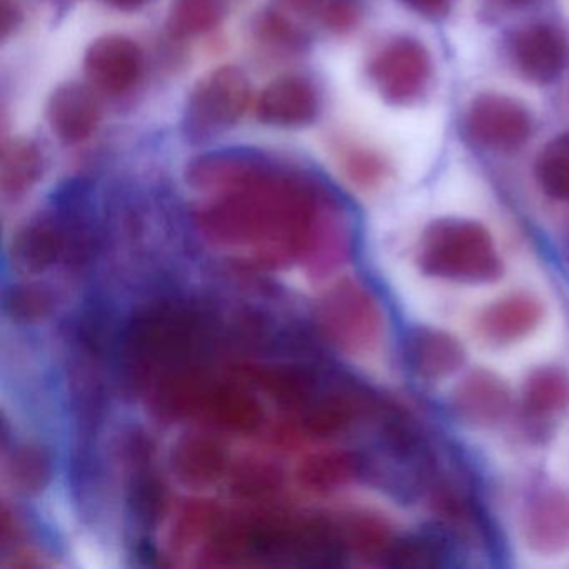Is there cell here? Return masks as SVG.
<instances>
[{
	"label": "cell",
	"instance_id": "10",
	"mask_svg": "<svg viewBox=\"0 0 569 569\" xmlns=\"http://www.w3.org/2000/svg\"><path fill=\"white\" fill-rule=\"evenodd\" d=\"M251 106V82L242 69L221 66L202 76L186 102L182 132L206 142L234 128Z\"/></svg>",
	"mask_w": 569,
	"mask_h": 569
},
{
	"label": "cell",
	"instance_id": "2",
	"mask_svg": "<svg viewBox=\"0 0 569 569\" xmlns=\"http://www.w3.org/2000/svg\"><path fill=\"white\" fill-rule=\"evenodd\" d=\"M196 222L209 241L266 266L295 261L309 249L321 256L325 244L339 268L351 252L349 226L318 186L276 166L241 188L211 196Z\"/></svg>",
	"mask_w": 569,
	"mask_h": 569
},
{
	"label": "cell",
	"instance_id": "30",
	"mask_svg": "<svg viewBox=\"0 0 569 569\" xmlns=\"http://www.w3.org/2000/svg\"><path fill=\"white\" fill-rule=\"evenodd\" d=\"M132 516L146 528H152L161 519L166 508V489L158 476L142 471L132 482L129 496Z\"/></svg>",
	"mask_w": 569,
	"mask_h": 569
},
{
	"label": "cell",
	"instance_id": "37",
	"mask_svg": "<svg viewBox=\"0 0 569 569\" xmlns=\"http://www.w3.org/2000/svg\"><path fill=\"white\" fill-rule=\"evenodd\" d=\"M551 456H555L559 465L569 471V432L562 438V441L559 442L558 448H556V451L552 452Z\"/></svg>",
	"mask_w": 569,
	"mask_h": 569
},
{
	"label": "cell",
	"instance_id": "1",
	"mask_svg": "<svg viewBox=\"0 0 569 569\" xmlns=\"http://www.w3.org/2000/svg\"><path fill=\"white\" fill-rule=\"evenodd\" d=\"M386 259L406 316L452 319L545 256L506 222L451 209L402 228Z\"/></svg>",
	"mask_w": 569,
	"mask_h": 569
},
{
	"label": "cell",
	"instance_id": "9",
	"mask_svg": "<svg viewBox=\"0 0 569 569\" xmlns=\"http://www.w3.org/2000/svg\"><path fill=\"white\" fill-rule=\"evenodd\" d=\"M206 325L199 312L174 302H159L139 312L124 336V356L138 381L158 375L159 369L192 356L204 339ZM164 372V375H166Z\"/></svg>",
	"mask_w": 569,
	"mask_h": 569
},
{
	"label": "cell",
	"instance_id": "20",
	"mask_svg": "<svg viewBox=\"0 0 569 569\" xmlns=\"http://www.w3.org/2000/svg\"><path fill=\"white\" fill-rule=\"evenodd\" d=\"M241 372L286 409L302 411L318 399V378L309 369L292 365H249Z\"/></svg>",
	"mask_w": 569,
	"mask_h": 569
},
{
	"label": "cell",
	"instance_id": "4",
	"mask_svg": "<svg viewBox=\"0 0 569 569\" xmlns=\"http://www.w3.org/2000/svg\"><path fill=\"white\" fill-rule=\"evenodd\" d=\"M451 321L476 359L512 369L568 335L569 291L542 259L459 309Z\"/></svg>",
	"mask_w": 569,
	"mask_h": 569
},
{
	"label": "cell",
	"instance_id": "15",
	"mask_svg": "<svg viewBox=\"0 0 569 569\" xmlns=\"http://www.w3.org/2000/svg\"><path fill=\"white\" fill-rule=\"evenodd\" d=\"M144 52L128 36L109 34L91 42L84 54L89 84L108 96L129 94L144 76Z\"/></svg>",
	"mask_w": 569,
	"mask_h": 569
},
{
	"label": "cell",
	"instance_id": "38",
	"mask_svg": "<svg viewBox=\"0 0 569 569\" xmlns=\"http://www.w3.org/2000/svg\"><path fill=\"white\" fill-rule=\"evenodd\" d=\"M281 2L295 11H309V9L316 8L321 0H281Z\"/></svg>",
	"mask_w": 569,
	"mask_h": 569
},
{
	"label": "cell",
	"instance_id": "11",
	"mask_svg": "<svg viewBox=\"0 0 569 569\" xmlns=\"http://www.w3.org/2000/svg\"><path fill=\"white\" fill-rule=\"evenodd\" d=\"M435 62L425 42L412 36H396L369 59L368 78L379 98L395 108L421 101L432 84Z\"/></svg>",
	"mask_w": 569,
	"mask_h": 569
},
{
	"label": "cell",
	"instance_id": "18",
	"mask_svg": "<svg viewBox=\"0 0 569 569\" xmlns=\"http://www.w3.org/2000/svg\"><path fill=\"white\" fill-rule=\"evenodd\" d=\"M48 121L56 138L66 146L88 141L101 122V104L92 86L68 82L52 92Z\"/></svg>",
	"mask_w": 569,
	"mask_h": 569
},
{
	"label": "cell",
	"instance_id": "34",
	"mask_svg": "<svg viewBox=\"0 0 569 569\" xmlns=\"http://www.w3.org/2000/svg\"><path fill=\"white\" fill-rule=\"evenodd\" d=\"M325 24L336 34H348L358 28L362 9L358 0H329L326 4Z\"/></svg>",
	"mask_w": 569,
	"mask_h": 569
},
{
	"label": "cell",
	"instance_id": "22",
	"mask_svg": "<svg viewBox=\"0 0 569 569\" xmlns=\"http://www.w3.org/2000/svg\"><path fill=\"white\" fill-rule=\"evenodd\" d=\"M366 465L368 461L352 449L316 452L299 466V485L316 495H329L355 485L365 472Z\"/></svg>",
	"mask_w": 569,
	"mask_h": 569
},
{
	"label": "cell",
	"instance_id": "14",
	"mask_svg": "<svg viewBox=\"0 0 569 569\" xmlns=\"http://www.w3.org/2000/svg\"><path fill=\"white\" fill-rule=\"evenodd\" d=\"M508 54L519 78L532 86H549L568 66V39L555 24L532 22L512 32Z\"/></svg>",
	"mask_w": 569,
	"mask_h": 569
},
{
	"label": "cell",
	"instance_id": "7",
	"mask_svg": "<svg viewBox=\"0 0 569 569\" xmlns=\"http://www.w3.org/2000/svg\"><path fill=\"white\" fill-rule=\"evenodd\" d=\"M512 376L516 429L506 458L551 456L569 432V332L512 368Z\"/></svg>",
	"mask_w": 569,
	"mask_h": 569
},
{
	"label": "cell",
	"instance_id": "5",
	"mask_svg": "<svg viewBox=\"0 0 569 569\" xmlns=\"http://www.w3.org/2000/svg\"><path fill=\"white\" fill-rule=\"evenodd\" d=\"M446 435L475 465L506 458L516 429L512 369L475 359L431 405Z\"/></svg>",
	"mask_w": 569,
	"mask_h": 569
},
{
	"label": "cell",
	"instance_id": "28",
	"mask_svg": "<svg viewBox=\"0 0 569 569\" xmlns=\"http://www.w3.org/2000/svg\"><path fill=\"white\" fill-rule=\"evenodd\" d=\"M256 39L276 54H298L306 48L305 32L284 14L266 11L254 22Z\"/></svg>",
	"mask_w": 569,
	"mask_h": 569
},
{
	"label": "cell",
	"instance_id": "27",
	"mask_svg": "<svg viewBox=\"0 0 569 569\" xmlns=\"http://www.w3.org/2000/svg\"><path fill=\"white\" fill-rule=\"evenodd\" d=\"M341 168L351 184L362 192H379L391 181V166L371 149H349L341 158Z\"/></svg>",
	"mask_w": 569,
	"mask_h": 569
},
{
	"label": "cell",
	"instance_id": "16",
	"mask_svg": "<svg viewBox=\"0 0 569 569\" xmlns=\"http://www.w3.org/2000/svg\"><path fill=\"white\" fill-rule=\"evenodd\" d=\"M256 116L262 124L279 129L308 128L318 119L321 99L305 76L284 74L272 79L258 94Z\"/></svg>",
	"mask_w": 569,
	"mask_h": 569
},
{
	"label": "cell",
	"instance_id": "35",
	"mask_svg": "<svg viewBox=\"0 0 569 569\" xmlns=\"http://www.w3.org/2000/svg\"><path fill=\"white\" fill-rule=\"evenodd\" d=\"M402 4L426 19L445 18L455 0H401Z\"/></svg>",
	"mask_w": 569,
	"mask_h": 569
},
{
	"label": "cell",
	"instance_id": "6",
	"mask_svg": "<svg viewBox=\"0 0 569 569\" xmlns=\"http://www.w3.org/2000/svg\"><path fill=\"white\" fill-rule=\"evenodd\" d=\"M319 326L329 341L352 361L385 368L405 388L401 329L372 286L356 276L339 279L319 302ZM408 391V389H406Z\"/></svg>",
	"mask_w": 569,
	"mask_h": 569
},
{
	"label": "cell",
	"instance_id": "29",
	"mask_svg": "<svg viewBox=\"0 0 569 569\" xmlns=\"http://www.w3.org/2000/svg\"><path fill=\"white\" fill-rule=\"evenodd\" d=\"M9 472L21 491L39 492L51 478V459L38 446H21L12 452Z\"/></svg>",
	"mask_w": 569,
	"mask_h": 569
},
{
	"label": "cell",
	"instance_id": "25",
	"mask_svg": "<svg viewBox=\"0 0 569 569\" xmlns=\"http://www.w3.org/2000/svg\"><path fill=\"white\" fill-rule=\"evenodd\" d=\"M228 0H172L168 31L176 39L201 38L221 26Z\"/></svg>",
	"mask_w": 569,
	"mask_h": 569
},
{
	"label": "cell",
	"instance_id": "32",
	"mask_svg": "<svg viewBox=\"0 0 569 569\" xmlns=\"http://www.w3.org/2000/svg\"><path fill=\"white\" fill-rule=\"evenodd\" d=\"M278 488L279 479L274 469L259 462L242 466L232 481V491L244 499L271 498Z\"/></svg>",
	"mask_w": 569,
	"mask_h": 569
},
{
	"label": "cell",
	"instance_id": "19",
	"mask_svg": "<svg viewBox=\"0 0 569 569\" xmlns=\"http://www.w3.org/2000/svg\"><path fill=\"white\" fill-rule=\"evenodd\" d=\"M198 416L218 428L234 432H252L264 421V411L254 395L234 382L212 379L202 395Z\"/></svg>",
	"mask_w": 569,
	"mask_h": 569
},
{
	"label": "cell",
	"instance_id": "36",
	"mask_svg": "<svg viewBox=\"0 0 569 569\" xmlns=\"http://www.w3.org/2000/svg\"><path fill=\"white\" fill-rule=\"evenodd\" d=\"M104 2L119 11H136V9L144 8L151 0H104Z\"/></svg>",
	"mask_w": 569,
	"mask_h": 569
},
{
	"label": "cell",
	"instance_id": "3",
	"mask_svg": "<svg viewBox=\"0 0 569 569\" xmlns=\"http://www.w3.org/2000/svg\"><path fill=\"white\" fill-rule=\"evenodd\" d=\"M499 556L525 569L569 568V471L555 456L475 465Z\"/></svg>",
	"mask_w": 569,
	"mask_h": 569
},
{
	"label": "cell",
	"instance_id": "21",
	"mask_svg": "<svg viewBox=\"0 0 569 569\" xmlns=\"http://www.w3.org/2000/svg\"><path fill=\"white\" fill-rule=\"evenodd\" d=\"M172 468L184 485L208 488L228 469V451L219 439L208 435H189L172 452Z\"/></svg>",
	"mask_w": 569,
	"mask_h": 569
},
{
	"label": "cell",
	"instance_id": "8",
	"mask_svg": "<svg viewBox=\"0 0 569 569\" xmlns=\"http://www.w3.org/2000/svg\"><path fill=\"white\" fill-rule=\"evenodd\" d=\"M401 331L405 388L431 405L472 361L468 341L455 321L436 316H406Z\"/></svg>",
	"mask_w": 569,
	"mask_h": 569
},
{
	"label": "cell",
	"instance_id": "33",
	"mask_svg": "<svg viewBox=\"0 0 569 569\" xmlns=\"http://www.w3.org/2000/svg\"><path fill=\"white\" fill-rule=\"evenodd\" d=\"M549 251L551 254L545 256L546 262L551 266L552 271L569 291V211L559 214L552 222L549 231Z\"/></svg>",
	"mask_w": 569,
	"mask_h": 569
},
{
	"label": "cell",
	"instance_id": "24",
	"mask_svg": "<svg viewBox=\"0 0 569 569\" xmlns=\"http://www.w3.org/2000/svg\"><path fill=\"white\" fill-rule=\"evenodd\" d=\"M44 172V152L31 139L19 138L2 151L0 186L8 198H19L38 184Z\"/></svg>",
	"mask_w": 569,
	"mask_h": 569
},
{
	"label": "cell",
	"instance_id": "23",
	"mask_svg": "<svg viewBox=\"0 0 569 569\" xmlns=\"http://www.w3.org/2000/svg\"><path fill=\"white\" fill-rule=\"evenodd\" d=\"M536 189L549 204L558 208L559 214L569 211V132L556 136L546 142L535 159Z\"/></svg>",
	"mask_w": 569,
	"mask_h": 569
},
{
	"label": "cell",
	"instance_id": "31",
	"mask_svg": "<svg viewBox=\"0 0 569 569\" xmlns=\"http://www.w3.org/2000/svg\"><path fill=\"white\" fill-rule=\"evenodd\" d=\"M54 298L41 286H19L6 298V311L16 321H41L51 315Z\"/></svg>",
	"mask_w": 569,
	"mask_h": 569
},
{
	"label": "cell",
	"instance_id": "12",
	"mask_svg": "<svg viewBox=\"0 0 569 569\" xmlns=\"http://www.w3.org/2000/svg\"><path fill=\"white\" fill-rule=\"evenodd\" d=\"M466 141L482 151L512 154L521 151L535 134L531 111L508 94L482 92L471 99L462 114Z\"/></svg>",
	"mask_w": 569,
	"mask_h": 569
},
{
	"label": "cell",
	"instance_id": "26",
	"mask_svg": "<svg viewBox=\"0 0 569 569\" xmlns=\"http://www.w3.org/2000/svg\"><path fill=\"white\" fill-rule=\"evenodd\" d=\"M219 516L221 512L218 511V508L208 502H194V505L186 506L172 526L171 538H169L172 552L184 555L194 546L208 541Z\"/></svg>",
	"mask_w": 569,
	"mask_h": 569
},
{
	"label": "cell",
	"instance_id": "13",
	"mask_svg": "<svg viewBox=\"0 0 569 569\" xmlns=\"http://www.w3.org/2000/svg\"><path fill=\"white\" fill-rule=\"evenodd\" d=\"M91 249L88 226L68 214L41 216L14 239V258L28 271L42 272L61 261H81Z\"/></svg>",
	"mask_w": 569,
	"mask_h": 569
},
{
	"label": "cell",
	"instance_id": "17",
	"mask_svg": "<svg viewBox=\"0 0 569 569\" xmlns=\"http://www.w3.org/2000/svg\"><path fill=\"white\" fill-rule=\"evenodd\" d=\"M271 166L261 152L222 149L192 159L186 169V181L196 191L216 196L254 181Z\"/></svg>",
	"mask_w": 569,
	"mask_h": 569
},
{
	"label": "cell",
	"instance_id": "39",
	"mask_svg": "<svg viewBox=\"0 0 569 569\" xmlns=\"http://www.w3.org/2000/svg\"><path fill=\"white\" fill-rule=\"evenodd\" d=\"M502 2H506V4L511 6H526L531 4L532 0H502Z\"/></svg>",
	"mask_w": 569,
	"mask_h": 569
}]
</instances>
